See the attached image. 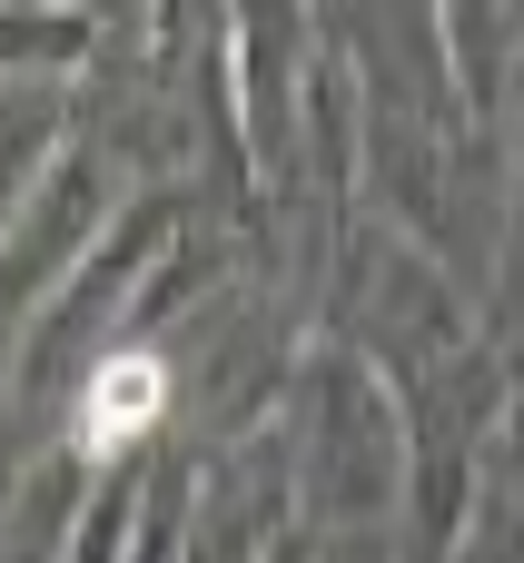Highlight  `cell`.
<instances>
[{
    "label": "cell",
    "mask_w": 524,
    "mask_h": 563,
    "mask_svg": "<svg viewBox=\"0 0 524 563\" xmlns=\"http://www.w3.org/2000/svg\"><path fill=\"white\" fill-rule=\"evenodd\" d=\"M159 416H168V366H159L149 346H119V356H99V376L79 386L69 445H79L89 465H109V455H129Z\"/></svg>",
    "instance_id": "cell-1"
}]
</instances>
